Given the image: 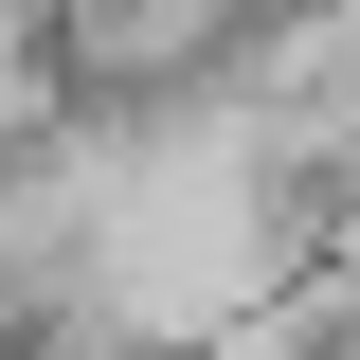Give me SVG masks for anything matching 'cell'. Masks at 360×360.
I'll list each match as a JSON object with an SVG mask.
<instances>
[{"label": "cell", "instance_id": "cell-1", "mask_svg": "<svg viewBox=\"0 0 360 360\" xmlns=\"http://www.w3.org/2000/svg\"><path fill=\"white\" fill-rule=\"evenodd\" d=\"M0 360H127V342H108V324H18Z\"/></svg>", "mask_w": 360, "mask_h": 360}]
</instances>
